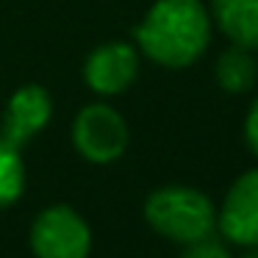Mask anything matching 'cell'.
Instances as JSON below:
<instances>
[{
  "label": "cell",
  "mask_w": 258,
  "mask_h": 258,
  "mask_svg": "<svg viewBox=\"0 0 258 258\" xmlns=\"http://www.w3.org/2000/svg\"><path fill=\"white\" fill-rule=\"evenodd\" d=\"M258 78V64L247 47H228L217 61V84L230 95H241L250 92Z\"/></svg>",
  "instance_id": "9"
},
{
  "label": "cell",
  "mask_w": 258,
  "mask_h": 258,
  "mask_svg": "<svg viewBox=\"0 0 258 258\" xmlns=\"http://www.w3.org/2000/svg\"><path fill=\"white\" fill-rule=\"evenodd\" d=\"M73 139L84 158L95 164H111L128 147V125L111 106L95 103L81 108V114L75 117Z\"/></svg>",
  "instance_id": "4"
},
{
  "label": "cell",
  "mask_w": 258,
  "mask_h": 258,
  "mask_svg": "<svg viewBox=\"0 0 258 258\" xmlns=\"http://www.w3.org/2000/svg\"><path fill=\"white\" fill-rule=\"evenodd\" d=\"M214 20L233 45L258 50V0H214Z\"/></svg>",
  "instance_id": "8"
},
{
  "label": "cell",
  "mask_w": 258,
  "mask_h": 258,
  "mask_svg": "<svg viewBox=\"0 0 258 258\" xmlns=\"http://www.w3.org/2000/svg\"><path fill=\"white\" fill-rule=\"evenodd\" d=\"M208 39L211 20L200 0H156L136 28L139 47L164 67H189Z\"/></svg>",
  "instance_id": "1"
},
{
  "label": "cell",
  "mask_w": 258,
  "mask_h": 258,
  "mask_svg": "<svg viewBox=\"0 0 258 258\" xmlns=\"http://www.w3.org/2000/svg\"><path fill=\"white\" fill-rule=\"evenodd\" d=\"M180 258H230V252L225 250L219 241H214L211 236H206V239H200V241H191V244L180 252Z\"/></svg>",
  "instance_id": "11"
},
{
  "label": "cell",
  "mask_w": 258,
  "mask_h": 258,
  "mask_svg": "<svg viewBox=\"0 0 258 258\" xmlns=\"http://www.w3.org/2000/svg\"><path fill=\"white\" fill-rule=\"evenodd\" d=\"M217 225L233 244L258 247V169H250L230 186Z\"/></svg>",
  "instance_id": "5"
},
{
  "label": "cell",
  "mask_w": 258,
  "mask_h": 258,
  "mask_svg": "<svg viewBox=\"0 0 258 258\" xmlns=\"http://www.w3.org/2000/svg\"><path fill=\"white\" fill-rule=\"evenodd\" d=\"M244 134H247V142H250V147L255 150V156H258V100L252 103V108H250V117H247Z\"/></svg>",
  "instance_id": "12"
},
{
  "label": "cell",
  "mask_w": 258,
  "mask_h": 258,
  "mask_svg": "<svg viewBox=\"0 0 258 258\" xmlns=\"http://www.w3.org/2000/svg\"><path fill=\"white\" fill-rule=\"evenodd\" d=\"M241 258H258V247H250V250H247Z\"/></svg>",
  "instance_id": "13"
},
{
  "label": "cell",
  "mask_w": 258,
  "mask_h": 258,
  "mask_svg": "<svg viewBox=\"0 0 258 258\" xmlns=\"http://www.w3.org/2000/svg\"><path fill=\"white\" fill-rule=\"evenodd\" d=\"M145 217L156 233L172 241H200L217 225V208L203 191L189 186H164L145 203Z\"/></svg>",
  "instance_id": "2"
},
{
  "label": "cell",
  "mask_w": 258,
  "mask_h": 258,
  "mask_svg": "<svg viewBox=\"0 0 258 258\" xmlns=\"http://www.w3.org/2000/svg\"><path fill=\"white\" fill-rule=\"evenodd\" d=\"M31 247L36 258H86L92 247L89 225L70 206H53L36 217Z\"/></svg>",
  "instance_id": "3"
},
{
  "label": "cell",
  "mask_w": 258,
  "mask_h": 258,
  "mask_svg": "<svg viewBox=\"0 0 258 258\" xmlns=\"http://www.w3.org/2000/svg\"><path fill=\"white\" fill-rule=\"evenodd\" d=\"M136 70H139V58L134 47L125 42H108L89 56L84 78L97 95H117L134 84Z\"/></svg>",
  "instance_id": "7"
},
{
  "label": "cell",
  "mask_w": 258,
  "mask_h": 258,
  "mask_svg": "<svg viewBox=\"0 0 258 258\" xmlns=\"http://www.w3.org/2000/svg\"><path fill=\"white\" fill-rule=\"evenodd\" d=\"M53 103L42 86L28 84L20 86L6 103V114H3V139L14 147H23L31 136H36L47 122H50Z\"/></svg>",
  "instance_id": "6"
},
{
  "label": "cell",
  "mask_w": 258,
  "mask_h": 258,
  "mask_svg": "<svg viewBox=\"0 0 258 258\" xmlns=\"http://www.w3.org/2000/svg\"><path fill=\"white\" fill-rule=\"evenodd\" d=\"M25 186V169L20 161V147L9 145L0 136V208L14 203L23 195Z\"/></svg>",
  "instance_id": "10"
}]
</instances>
